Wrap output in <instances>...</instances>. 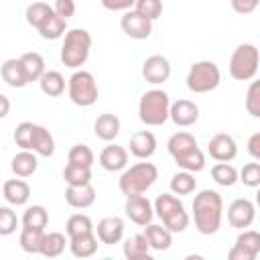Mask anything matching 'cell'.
Instances as JSON below:
<instances>
[{
	"label": "cell",
	"instance_id": "12",
	"mask_svg": "<svg viewBox=\"0 0 260 260\" xmlns=\"http://www.w3.org/2000/svg\"><path fill=\"white\" fill-rule=\"evenodd\" d=\"M256 219V205L246 199V197H240V199H234L228 207V221L232 228L236 230H246L254 223Z\"/></svg>",
	"mask_w": 260,
	"mask_h": 260
},
{
	"label": "cell",
	"instance_id": "46",
	"mask_svg": "<svg viewBox=\"0 0 260 260\" xmlns=\"http://www.w3.org/2000/svg\"><path fill=\"white\" fill-rule=\"evenodd\" d=\"M260 0H232V8L238 14H252L258 8Z\"/></svg>",
	"mask_w": 260,
	"mask_h": 260
},
{
	"label": "cell",
	"instance_id": "21",
	"mask_svg": "<svg viewBox=\"0 0 260 260\" xmlns=\"http://www.w3.org/2000/svg\"><path fill=\"white\" fill-rule=\"evenodd\" d=\"M65 201L67 205L75 209H85L95 203V189L91 183L85 185H67L65 189Z\"/></svg>",
	"mask_w": 260,
	"mask_h": 260
},
{
	"label": "cell",
	"instance_id": "37",
	"mask_svg": "<svg viewBox=\"0 0 260 260\" xmlns=\"http://www.w3.org/2000/svg\"><path fill=\"white\" fill-rule=\"evenodd\" d=\"M65 232L69 238L79 236V234H89V232H93V221L85 213H73V215H69V219L65 223Z\"/></svg>",
	"mask_w": 260,
	"mask_h": 260
},
{
	"label": "cell",
	"instance_id": "7",
	"mask_svg": "<svg viewBox=\"0 0 260 260\" xmlns=\"http://www.w3.org/2000/svg\"><path fill=\"white\" fill-rule=\"evenodd\" d=\"M158 179V169L152 162H136L130 169H124L120 179H118V187L120 191L128 197V195H138L148 191Z\"/></svg>",
	"mask_w": 260,
	"mask_h": 260
},
{
	"label": "cell",
	"instance_id": "42",
	"mask_svg": "<svg viewBox=\"0 0 260 260\" xmlns=\"http://www.w3.org/2000/svg\"><path fill=\"white\" fill-rule=\"evenodd\" d=\"M134 10L138 14H142L148 20H156L162 14V0H136L134 2Z\"/></svg>",
	"mask_w": 260,
	"mask_h": 260
},
{
	"label": "cell",
	"instance_id": "32",
	"mask_svg": "<svg viewBox=\"0 0 260 260\" xmlns=\"http://www.w3.org/2000/svg\"><path fill=\"white\" fill-rule=\"evenodd\" d=\"M39 85H41V91L49 98H59L63 91H65V77L61 71H55V69H49L45 71L41 77H39Z\"/></svg>",
	"mask_w": 260,
	"mask_h": 260
},
{
	"label": "cell",
	"instance_id": "45",
	"mask_svg": "<svg viewBox=\"0 0 260 260\" xmlns=\"http://www.w3.org/2000/svg\"><path fill=\"white\" fill-rule=\"evenodd\" d=\"M53 12H55V14H59L61 18L69 20V18L75 14V0H55Z\"/></svg>",
	"mask_w": 260,
	"mask_h": 260
},
{
	"label": "cell",
	"instance_id": "2",
	"mask_svg": "<svg viewBox=\"0 0 260 260\" xmlns=\"http://www.w3.org/2000/svg\"><path fill=\"white\" fill-rule=\"evenodd\" d=\"M167 148L179 169L189 171V173H199L205 169V154L197 146V140L191 132H185V130L175 132L169 138Z\"/></svg>",
	"mask_w": 260,
	"mask_h": 260
},
{
	"label": "cell",
	"instance_id": "30",
	"mask_svg": "<svg viewBox=\"0 0 260 260\" xmlns=\"http://www.w3.org/2000/svg\"><path fill=\"white\" fill-rule=\"evenodd\" d=\"M122 252L128 260H150V246L144 238V234H134L130 236L124 246H122Z\"/></svg>",
	"mask_w": 260,
	"mask_h": 260
},
{
	"label": "cell",
	"instance_id": "40",
	"mask_svg": "<svg viewBox=\"0 0 260 260\" xmlns=\"http://www.w3.org/2000/svg\"><path fill=\"white\" fill-rule=\"evenodd\" d=\"M51 10H53V6H49L47 2H32V4L26 6L24 18H26V22H28L32 28H39L41 22L51 14Z\"/></svg>",
	"mask_w": 260,
	"mask_h": 260
},
{
	"label": "cell",
	"instance_id": "35",
	"mask_svg": "<svg viewBox=\"0 0 260 260\" xmlns=\"http://www.w3.org/2000/svg\"><path fill=\"white\" fill-rule=\"evenodd\" d=\"M43 234H45V230H37V228H26V225H22L20 236H18L20 248H22L26 254H39Z\"/></svg>",
	"mask_w": 260,
	"mask_h": 260
},
{
	"label": "cell",
	"instance_id": "18",
	"mask_svg": "<svg viewBox=\"0 0 260 260\" xmlns=\"http://www.w3.org/2000/svg\"><path fill=\"white\" fill-rule=\"evenodd\" d=\"M169 120L181 128L193 126L199 120V106L191 100H177L169 108Z\"/></svg>",
	"mask_w": 260,
	"mask_h": 260
},
{
	"label": "cell",
	"instance_id": "27",
	"mask_svg": "<svg viewBox=\"0 0 260 260\" xmlns=\"http://www.w3.org/2000/svg\"><path fill=\"white\" fill-rule=\"evenodd\" d=\"M0 75H2V81L14 89H20L24 85H28L26 81V75L22 71V65H20V59H6L0 67Z\"/></svg>",
	"mask_w": 260,
	"mask_h": 260
},
{
	"label": "cell",
	"instance_id": "13",
	"mask_svg": "<svg viewBox=\"0 0 260 260\" xmlns=\"http://www.w3.org/2000/svg\"><path fill=\"white\" fill-rule=\"evenodd\" d=\"M171 61L165 55H150L142 63V77L150 85H160L171 77Z\"/></svg>",
	"mask_w": 260,
	"mask_h": 260
},
{
	"label": "cell",
	"instance_id": "41",
	"mask_svg": "<svg viewBox=\"0 0 260 260\" xmlns=\"http://www.w3.org/2000/svg\"><path fill=\"white\" fill-rule=\"evenodd\" d=\"M246 112L254 118H260V81H250L248 91H246V100H244Z\"/></svg>",
	"mask_w": 260,
	"mask_h": 260
},
{
	"label": "cell",
	"instance_id": "25",
	"mask_svg": "<svg viewBox=\"0 0 260 260\" xmlns=\"http://www.w3.org/2000/svg\"><path fill=\"white\" fill-rule=\"evenodd\" d=\"M93 132L104 142L116 140L120 134V118L116 114H100L93 122Z\"/></svg>",
	"mask_w": 260,
	"mask_h": 260
},
{
	"label": "cell",
	"instance_id": "43",
	"mask_svg": "<svg viewBox=\"0 0 260 260\" xmlns=\"http://www.w3.org/2000/svg\"><path fill=\"white\" fill-rule=\"evenodd\" d=\"M238 181H242L246 187L256 189L260 185V162L254 160V162L244 165V169L238 171Z\"/></svg>",
	"mask_w": 260,
	"mask_h": 260
},
{
	"label": "cell",
	"instance_id": "48",
	"mask_svg": "<svg viewBox=\"0 0 260 260\" xmlns=\"http://www.w3.org/2000/svg\"><path fill=\"white\" fill-rule=\"evenodd\" d=\"M248 154L254 160H260V132H254L248 138Z\"/></svg>",
	"mask_w": 260,
	"mask_h": 260
},
{
	"label": "cell",
	"instance_id": "10",
	"mask_svg": "<svg viewBox=\"0 0 260 260\" xmlns=\"http://www.w3.org/2000/svg\"><path fill=\"white\" fill-rule=\"evenodd\" d=\"M187 87L189 91L193 93H209L213 89H217L219 81H221V71L217 67L215 61H195L191 67H189V73H187Z\"/></svg>",
	"mask_w": 260,
	"mask_h": 260
},
{
	"label": "cell",
	"instance_id": "26",
	"mask_svg": "<svg viewBox=\"0 0 260 260\" xmlns=\"http://www.w3.org/2000/svg\"><path fill=\"white\" fill-rule=\"evenodd\" d=\"M67 246H69V252L75 258H89L98 252V236H95V232L79 234V236L69 238Z\"/></svg>",
	"mask_w": 260,
	"mask_h": 260
},
{
	"label": "cell",
	"instance_id": "1",
	"mask_svg": "<svg viewBox=\"0 0 260 260\" xmlns=\"http://www.w3.org/2000/svg\"><path fill=\"white\" fill-rule=\"evenodd\" d=\"M193 221L199 234L213 236L221 228L223 217V199L213 189H203L193 199Z\"/></svg>",
	"mask_w": 260,
	"mask_h": 260
},
{
	"label": "cell",
	"instance_id": "31",
	"mask_svg": "<svg viewBox=\"0 0 260 260\" xmlns=\"http://www.w3.org/2000/svg\"><path fill=\"white\" fill-rule=\"evenodd\" d=\"M65 30H67V20L61 18L59 14H55L53 10H51V14L41 22V26L37 28V32H39L43 39H47V41H57V39H61V37L65 35Z\"/></svg>",
	"mask_w": 260,
	"mask_h": 260
},
{
	"label": "cell",
	"instance_id": "6",
	"mask_svg": "<svg viewBox=\"0 0 260 260\" xmlns=\"http://www.w3.org/2000/svg\"><path fill=\"white\" fill-rule=\"evenodd\" d=\"M171 100L165 89H148L140 95L138 102V118L146 126H162L169 120Z\"/></svg>",
	"mask_w": 260,
	"mask_h": 260
},
{
	"label": "cell",
	"instance_id": "14",
	"mask_svg": "<svg viewBox=\"0 0 260 260\" xmlns=\"http://www.w3.org/2000/svg\"><path fill=\"white\" fill-rule=\"evenodd\" d=\"M120 26H122L124 35L130 37V39H134V41H144L152 32V20L144 18L142 14H138L132 8L124 12V16L120 18Z\"/></svg>",
	"mask_w": 260,
	"mask_h": 260
},
{
	"label": "cell",
	"instance_id": "29",
	"mask_svg": "<svg viewBox=\"0 0 260 260\" xmlns=\"http://www.w3.org/2000/svg\"><path fill=\"white\" fill-rule=\"evenodd\" d=\"M65 246H67V238L65 234L61 232H45L43 238H41V248H39V254L47 256V258H57L65 252Z\"/></svg>",
	"mask_w": 260,
	"mask_h": 260
},
{
	"label": "cell",
	"instance_id": "47",
	"mask_svg": "<svg viewBox=\"0 0 260 260\" xmlns=\"http://www.w3.org/2000/svg\"><path fill=\"white\" fill-rule=\"evenodd\" d=\"M100 2H102V6H104L106 10L120 12V10H130L136 0H100Z\"/></svg>",
	"mask_w": 260,
	"mask_h": 260
},
{
	"label": "cell",
	"instance_id": "4",
	"mask_svg": "<svg viewBox=\"0 0 260 260\" xmlns=\"http://www.w3.org/2000/svg\"><path fill=\"white\" fill-rule=\"evenodd\" d=\"M91 45H93V39H91L89 30H85V28L65 30L61 53H59L61 63L69 69H79L81 65H85L89 51H91Z\"/></svg>",
	"mask_w": 260,
	"mask_h": 260
},
{
	"label": "cell",
	"instance_id": "9",
	"mask_svg": "<svg viewBox=\"0 0 260 260\" xmlns=\"http://www.w3.org/2000/svg\"><path fill=\"white\" fill-rule=\"evenodd\" d=\"M67 95L79 108H89L98 102L100 89L95 77L85 69H75L73 75L67 79Z\"/></svg>",
	"mask_w": 260,
	"mask_h": 260
},
{
	"label": "cell",
	"instance_id": "5",
	"mask_svg": "<svg viewBox=\"0 0 260 260\" xmlns=\"http://www.w3.org/2000/svg\"><path fill=\"white\" fill-rule=\"evenodd\" d=\"M152 207H154V215L160 217L162 225L169 232L181 234V232L187 230V225H189V213H187L183 201L177 195H173V193H160L154 199Z\"/></svg>",
	"mask_w": 260,
	"mask_h": 260
},
{
	"label": "cell",
	"instance_id": "22",
	"mask_svg": "<svg viewBox=\"0 0 260 260\" xmlns=\"http://www.w3.org/2000/svg\"><path fill=\"white\" fill-rule=\"evenodd\" d=\"M144 238L150 246V250H156V252H165L171 248L173 244V232H169L165 225H158V223H146L144 225Z\"/></svg>",
	"mask_w": 260,
	"mask_h": 260
},
{
	"label": "cell",
	"instance_id": "38",
	"mask_svg": "<svg viewBox=\"0 0 260 260\" xmlns=\"http://www.w3.org/2000/svg\"><path fill=\"white\" fill-rule=\"evenodd\" d=\"M63 179H65L67 185H85V183H91V169L67 162V167L63 169Z\"/></svg>",
	"mask_w": 260,
	"mask_h": 260
},
{
	"label": "cell",
	"instance_id": "17",
	"mask_svg": "<svg viewBox=\"0 0 260 260\" xmlns=\"http://www.w3.org/2000/svg\"><path fill=\"white\" fill-rule=\"evenodd\" d=\"M95 236H98V242L106 244V246H114V244H120L122 238H124V219L118 217V215H108V217H102L98 221V225L93 228Z\"/></svg>",
	"mask_w": 260,
	"mask_h": 260
},
{
	"label": "cell",
	"instance_id": "19",
	"mask_svg": "<svg viewBox=\"0 0 260 260\" xmlns=\"http://www.w3.org/2000/svg\"><path fill=\"white\" fill-rule=\"evenodd\" d=\"M100 167L108 173H118L128 167V150L120 144H108L100 152Z\"/></svg>",
	"mask_w": 260,
	"mask_h": 260
},
{
	"label": "cell",
	"instance_id": "44",
	"mask_svg": "<svg viewBox=\"0 0 260 260\" xmlns=\"http://www.w3.org/2000/svg\"><path fill=\"white\" fill-rule=\"evenodd\" d=\"M18 228V217L12 211V207L2 205L0 207V236H12Z\"/></svg>",
	"mask_w": 260,
	"mask_h": 260
},
{
	"label": "cell",
	"instance_id": "20",
	"mask_svg": "<svg viewBox=\"0 0 260 260\" xmlns=\"http://www.w3.org/2000/svg\"><path fill=\"white\" fill-rule=\"evenodd\" d=\"M156 152V136L150 130H138L130 138V154L146 160Z\"/></svg>",
	"mask_w": 260,
	"mask_h": 260
},
{
	"label": "cell",
	"instance_id": "39",
	"mask_svg": "<svg viewBox=\"0 0 260 260\" xmlns=\"http://www.w3.org/2000/svg\"><path fill=\"white\" fill-rule=\"evenodd\" d=\"M67 160H69L71 165H79V167H87V169H91L95 156H93V150H91L87 144H73V146L69 148Z\"/></svg>",
	"mask_w": 260,
	"mask_h": 260
},
{
	"label": "cell",
	"instance_id": "11",
	"mask_svg": "<svg viewBox=\"0 0 260 260\" xmlns=\"http://www.w3.org/2000/svg\"><path fill=\"white\" fill-rule=\"evenodd\" d=\"M260 254V234L256 230H242L236 238V244L230 248V260H254Z\"/></svg>",
	"mask_w": 260,
	"mask_h": 260
},
{
	"label": "cell",
	"instance_id": "8",
	"mask_svg": "<svg viewBox=\"0 0 260 260\" xmlns=\"http://www.w3.org/2000/svg\"><path fill=\"white\" fill-rule=\"evenodd\" d=\"M258 63H260L258 47L254 43H242L234 49L228 69L236 81H252L258 73Z\"/></svg>",
	"mask_w": 260,
	"mask_h": 260
},
{
	"label": "cell",
	"instance_id": "49",
	"mask_svg": "<svg viewBox=\"0 0 260 260\" xmlns=\"http://www.w3.org/2000/svg\"><path fill=\"white\" fill-rule=\"evenodd\" d=\"M8 112H10V100H8L4 93H0V120L6 118Z\"/></svg>",
	"mask_w": 260,
	"mask_h": 260
},
{
	"label": "cell",
	"instance_id": "28",
	"mask_svg": "<svg viewBox=\"0 0 260 260\" xmlns=\"http://www.w3.org/2000/svg\"><path fill=\"white\" fill-rule=\"evenodd\" d=\"M18 59H20V65H22V71H24L28 83L39 81V77L47 71V67H45V59H43V55L37 53V51L22 53Z\"/></svg>",
	"mask_w": 260,
	"mask_h": 260
},
{
	"label": "cell",
	"instance_id": "24",
	"mask_svg": "<svg viewBox=\"0 0 260 260\" xmlns=\"http://www.w3.org/2000/svg\"><path fill=\"white\" fill-rule=\"evenodd\" d=\"M2 195L10 205H26L30 199V185L22 179H8L2 185Z\"/></svg>",
	"mask_w": 260,
	"mask_h": 260
},
{
	"label": "cell",
	"instance_id": "15",
	"mask_svg": "<svg viewBox=\"0 0 260 260\" xmlns=\"http://www.w3.org/2000/svg\"><path fill=\"white\" fill-rule=\"evenodd\" d=\"M207 152L211 154L213 160L217 162H230L238 156V144L234 140L232 134H225V132H217L209 138L207 142Z\"/></svg>",
	"mask_w": 260,
	"mask_h": 260
},
{
	"label": "cell",
	"instance_id": "34",
	"mask_svg": "<svg viewBox=\"0 0 260 260\" xmlns=\"http://www.w3.org/2000/svg\"><path fill=\"white\" fill-rule=\"evenodd\" d=\"M47 223H49V211L43 205H28L24 209V213H22V225L45 230Z\"/></svg>",
	"mask_w": 260,
	"mask_h": 260
},
{
	"label": "cell",
	"instance_id": "3",
	"mask_svg": "<svg viewBox=\"0 0 260 260\" xmlns=\"http://www.w3.org/2000/svg\"><path fill=\"white\" fill-rule=\"evenodd\" d=\"M14 142L22 150H32L39 156H53L55 138L53 134L35 122H20L14 130Z\"/></svg>",
	"mask_w": 260,
	"mask_h": 260
},
{
	"label": "cell",
	"instance_id": "36",
	"mask_svg": "<svg viewBox=\"0 0 260 260\" xmlns=\"http://www.w3.org/2000/svg\"><path fill=\"white\" fill-rule=\"evenodd\" d=\"M211 179L221 187H232L238 183V169L230 162H217L211 169Z\"/></svg>",
	"mask_w": 260,
	"mask_h": 260
},
{
	"label": "cell",
	"instance_id": "33",
	"mask_svg": "<svg viewBox=\"0 0 260 260\" xmlns=\"http://www.w3.org/2000/svg\"><path fill=\"white\" fill-rule=\"evenodd\" d=\"M171 193L173 195H189L195 191L197 187V179L193 177V173L189 171H179L171 177Z\"/></svg>",
	"mask_w": 260,
	"mask_h": 260
},
{
	"label": "cell",
	"instance_id": "16",
	"mask_svg": "<svg viewBox=\"0 0 260 260\" xmlns=\"http://www.w3.org/2000/svg\"><path fill=\"white\" fill-rule=\"evenodd\" d=\"M124 211H126V215H128L136 225H142V228H144L146 223H150L152 217H154V207H152L150 199L144 197L142 193H138V195H128V197H126Z\"/></svg>",
	"mask_w": 260,
	"mask_h": 260
},
{
	"label": "cell",
	"instance_id": "23",
	"mask_svg": "<svg viewBox=\"0 0 260 260\" xmlns=\"http://www.w3.org/2000/svg\"><path fill=\"white\" fill-rule=\"evenodd\" d=\"M10 169H12V173L16 177L26 179V177H30V175L37 173V169H39V154H35L32 150H22L20 148V152H16L12 156Z\"/></svg>",
	"mask_w": 260,
	"mask_h": 260
}]
</instances>
